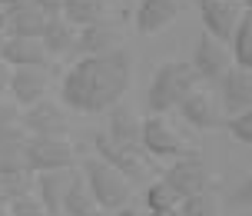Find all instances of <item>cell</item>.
Listing matches in <instances>:
<instances>
[{"label":"cell","instance_id":"obj_1","mask_svg":"<svg viewBox=\"0 0 252 216\" xmlns=\"http://www.w3.org/2000/svg\"><path fill=\"white\" fill-rule=\"evenodd\" d=\"M133 83V60L126 50L87 53L80 57L60 83V100L76 113H103L113 103L123 100V93Z\"/></svg>","mask_w":252,"mask_h":216},{"label":"cell","instance_id":"obj_2","mask_svg":"<svg viewBox=\"0 0 252 216\" xmlns=\"http://www.w3.org/2000/svg\"><path fill=\"white\" fill-rule=\"evenodd\" d=\"M196 83H199V76H196L192 64H186V60H166V64H159L153 80H150V90H146L150 113H169V110H176V103Z\"/></svg>","mask_w":252,"mask_h":216},{"label":"cell","instance_id":"obj_3","mask_svg":"<svg viewBox=\"0 0 252 216\" xmlns=\"http://www.w3.org/2000/svg\"><path fill=\"white\" fill-rule=\"evenodd\" d=\"M80 173H83V180H87V186H90V193H93L96 206L106 210V213H113V210H120V206H126L129 200H133V183H129L116 166H110L106 160H100V156H90Z\"/></svg>","mask_w":252,"mask_h":216},{"label":"cell","instance_id":"obj_4","mask_svg":"<svg viewBox=\"0 0 252 216\" xmlns=\"http://www.w3.org/2000/svg\"><path fill=\"white\" fill-rule=\"evenodd\" d=\"M93 143H96V156L106 160L110 166H116L129 183H133V180H146V177H150V163H146L150 153L143 150V146L120 143V140H113L106 130H100V133L93 137Z\"/></svg>","mask_w":252,"mask_h":216},{"label":"cell","instance_id":"obj_5","mask_svg":"<svg viewBox=\"0 0 252 216\" xmlns=\"http://www.w3.org/2000/svg\"><path fill=\"white\" fill-rule=\"evenodd\" d=\"M24 160L30 173H43V170H66L73 166L76 150L66 137H30L24 143Z\"/></svg>","mask_w":252,"mask_h":216},{"label":"cell","instance_id":"obj_6","mask_svg":"<svg viewBox=\"0 0 252 216\" xmlns=\"http://www.w3.org/2000/svg\"><path fill=\"white\" fill-rule=\"evenodd\" d=\"M176 110L183 113V120L189 127H196V130H216L226 123V110L219 103V93H213L209 87H199V83L176 103Z\"/></svg>","mask_w":252,"mask_h":216},{"label":"cell","instance_id":"obj_7","mask_svg":"<svg viewBox=\"0 0 252 216\" xmlns=\"http://www.w3.org/2000/svg\"><path fill=\"white\" fill-rule=\"evenodd\" d=\"M20 127L30 133V137H66V113H63L60 103H53L50 97L30 103V107H20Z\"/></svg>","mask_w":252,"mask_h":216},{"label":"cell","instance_id":"obj_8","mask_svg":"<svg viewBox=\"0 0 252 216\" xmlns=\"http://www.w3.org/2000/svg\"><path fill=\"white\" fill-rule=\"evenodd\" d=\"M229 67H232L229 43H222V40H216L213 34L202 30L199 40H196V50H192V70H196V76L206 80V83H219Z\"/></svg>","mask_w":252,"mask_h":216},{"label":"cell","instance_id":"obj_9","mask_svg":"<svg viewBox=\"0 0 252 216\" xmlns=\"http://www.w3.org/2000/svg\"><path fill=\"white\" fill-rule=\"evenodd\" d=\"M242 0H199V17H202V30L213 34L216 40L229 43L236 34V24L242 17Z\"/></svg>","mask_w":252,"mask_h":216},{"label":"cell","instance_id":"obj_10","mask_svg":"<svg viewBox=\"0 0 252 216\" xmlns=\"http://www.w3.org/2000/svg\"><path fill=\"white\" fill-rule=\"evenodd\" d=\"M139 146L156 160H166V156L183 153V137L166 123L163 113H150L143 120V130H139Z\"/></svg>","mask_w":252,"mask_h":216},{"label":"cell","instance_id":"obj_11","mask_svg":"<svg viewBox=\"0 0 252 216\" xmlns=\"http://www.w3.org/2000/svg\"><path fill=\"white\" fill-rule=\"evenodd\" d=\"M50 90V76H47V67H13L10 70V87L7 93L13 97L17 107H30L47 97Z\"/></svg>","mask_w":252,"mask_h":216},{"label":"cell","instance_id":"obj_12","mask_svg":"<svg viewBox=\"0 0 252 216\" xmlns=\"http://www.w3.org/2000/svg\"><path fill=\"white\" fill-rule=\"evenodd\" d=\"M163 180L179 193V200H183V196H192V193L206 190V183H209V170H206V163H202L196 153H189V156H179L176 163L166 170Z\"/></svg>","mask_w":252,"mask_h":216},{"label":"cell","instance_id":"obj_13","mask_svg":"<svg viewBox=\"0 0 252 216\" xmlns=\"http://www.w3.org/2000/svg\"><path fill=\"white\" fill-rule=\"evenodd\" d=\"M219 103L229 116L239 113V110H249L252 107V70L246 67H229L222 80H219Z\"/></svg>","mask_w":252,"mask_h":216},{"label":"cell","instance_id":"obj_14","mask_svg":"<svg viewBox=\"0 0 252 216\" xmlns=\"http://www.w3.org/2000/svg\"><path fill=\"white\" fill-rule=\"evenodd\" d=\"M70 170H43V173H33V193L43 203L47 216H63V193H66V183H70Z\"/></svg>","mask_w":252,"mask_h":216},{"label":"cell","instance_id":"obj_15","mask_svg":"<svg viewBox=\"0 0 252 216\" xmlns=\"http://www.w3.org/2000/svg\"><path fill=\"white\" fill-rule=\"evenodd\" d=\"M0 60L10 67H47L50 53L40 37H7L0 43Z\"/></svg>","mask_w":252,"mask_h":216},{"label":"cell","instance_id":"obj_16","mask_svg":"<svg viewBox=\"0 0 252 216\" xmlns=\"http://www.w3.org/2000/svg\"><path fill=\"white\" fill-rule=\"evenodd\" d=\"M120 30H116L113 24H106V20H100V24H87V27H76V43L73 50L80 53V57H87V53H106V50H116L120 47Z\"/></svg>","mask_w":252,"mask_h":216},{"label":"cell","instance_id":"obj_17","mask_svg":"<svg viewBox=\"0 0 252 216\" xmlns=\"http://www.w3.org/2000/svg\"><path fill=\"white\" fill-rule=\"evenodd\" d=\"M179 17V0H139L136 30L139 34H159Z\"/></svg>","mask_w":252,"mask_h":216},{"label":"cell","instance_id":"obj_18","mask_svg":"<svg viewBox=\"0 0 252 216\" xmlns=\"http://www.w3.org/2000/svg\"><path fill=\"white\" fill-rule=\"evenodd\" d=\"M43 27H47V13L40 7H33L30 0L7 10V34L10 37H40Z\"/></svg>","mask_w":252,"mask_h":216},{"label":"cell","instance_id":"obj_19","mask_svg":"<svg viewBox=\"0 0 252 216\" xmlns=\"http://www.w3.org/2000/svg\"><path fill=\"white\" fill-rule=\"evenodd\" d=\"M24 143H27V130L20 127V123L0 130V173H17V170H27Z\"/></svg>","mask_w":252,"mask_h":216},{"label":"cell","instance_id":"obj_20","mask_svg":"<svg viewBox=\"0 0 252 216\" xmlns=\"http://www.w3.org/2000/svg\"><path fill=\"white\" fill-rule=\"evenodd\" d=\"M40 43L47 47L50 57H63V53H73V43H76V27L70 20H63L60 13L57 17H47V27L40 34Z\"/></svg>","mask_w":252,"mask_h":216},{"label":"cell","instance_id":"obj_21","mask_svg":"<svg viewBox=\"0 0 252 216\" xmlns=\"http://www.w3.org/2000/svg\"><path fill=\"white\" fill-rule=\"evenodd\" d=\"M139 130H143V120H139L126 103H113L110 107V120H106V133L120 143H133L139 146Z\"/></svg>","mask_w":252,"mask_h":216},{"label":"cell","instance_id":"obj_22","mask_svg":"<svg viewBox=\"0 0 252 216\" xmlns=\"http://www.w3.org/2000/svg\"><path fill=\"white\" fill-rule=\"evenodd\" d=\"M93 210H96V200H93L83 173L70 170V183H66V193H63V216H87Z\"/></svg>","mask_w":252,"mask_h":216},{"label":"cell","instance_id":"obj_23","mask_svg":"<svg viewBox=\"0 0 252 216\" xmlns=\"http://www.w3.org/2000/svg\"><path fill=\"white\" fill-rule=\"evenodd\" d=\"M60 17L70 20L73 27L100 24V20H106V0H63Z\"/></svg>","mask_w":252,"mask_h":216},{"label":"cell","instance_id":"obj_24","mask_svg":"<svg viewBox=\"0 0 252 216\" xmlns=\"http://www.w3.org/2000/svg\"><path fill=\"white\" fill-rule=\"evenodd\" d=\"M229 53H232L236 67L252 70V10L249 7L242 10L239 24H236V34H232V40H229Z\"/></svg>","mask_w":252,"mask_h":216},{"label":"cell","instance_id":"obj_25","mask_svg":"<svg viewBox=\"0 0 252 216\" xmlns=\"http://www.w3.org/2000/svg\"><path fill=\"white\" fill-rule=\"evenodd\" d=\"M33 190V173L17 170V173H0V203H10L13 196Z\"/></svg>","mask_w":252,"mask_h":216},{"label":"cell","instance_id":"obj_26","mask_svg":"<svg viewBox=\"0 0 252 216\" xmlns=\"http://www.w3.org/2000/svg\"><path fill=\"white\" fill-rule=\"evenodd\" d=\"M179 206V193L166 180H153L146 186V210H173Z\"/></svg>","mask_w":252,"mask_h":216},{"label":"cell","instance_id":"obj_27","mask_svg":"<svg viewBox=\"0 0 252 216\" xmlns=\"http://www.w3.org/2000/svg\"><path fill=\"white\" fill-rule=\"evenodd\" d=\"M176 216H216V203H213V196H206V193H192V196L179 200Z\"/></svg>","mask_w":252,"mask_h":216},{"label":"cell","instance_id":"obj_28","mask_svg":"<svg viewBox=\"0 0 252 216\" xmlns=\"http://www.w3.org/2000/svg\"><path fill=\"white\" fill-rule=\"evenodd\" d=\"M7 210H10V216H47V210H43V203L37 200L33 190L13 196L10 203H7Z\"/></svg>","mask_w":252,"mask_h":216},{"label":"cell","instance_id":"obj_29","mask_svg":"<svg viewBox=\"0 0 252 216\" xmlns=\"http://www.w3.org/2000/svg\"><path fill=\"white\" fill-rule=\"evenodd\" d=\"M226 127H229V133H232L239 143H249V146H252V107H249V110L232 113L226 120Z\"/></svg>","mask_w":252,"mask_h":216},{"label":"cell","instance_id":"obj_30","mask_svg":"<svg viewBox=\"0 0 252 216\" xmlns=\"http://www.w3.org/2000/svg\"><path fill=\"white\" fill-rule=\"evenodd\" d=\"M13 123H20V107L13 100H3V97H0V130L13 127Z\"/></svg>","mask_w":252,"mask_h":216},{"label":"cell","instance_id":"obj_31","mask_svg":"<svg viewBox=\"0 0 252 216\" xmlns=\"http://www.w3.org/2000/svg\"><path fill=\"white\" fill-rule=\"evenodd\" d=\"M232 200H236V203H242V206H252V173L239 183V190L232 193Z\"/></svg>","mask_w":252,"mask_h":216},{"label":"cell","instance_id":"obj_32","mask_svg":"<svg viewBox=\"0 0 252 216\" xmlns=\"http://www.w3.org/2000/svg\"><path fill=\"white\" fill-rule=\"evenodd\" d=\"M30 3H33V7H40L47 17H57V13H60V7H63V0H30Z\"/></svg>","mask_w":252,"mask_h":216},{"label":"cell","instance_id":"obj_33","mask_svg":"<svg viewBox=\"0 0 252 216\" xmlns=\"http://www.w3.org/2000/svg\"><path fill=\"white\" fill-rule=\"evenodd\" d=\"M10 70H13L10 64H3V60H0V97L7 93V87H10Z\"/></svg>","mask_w":252,"mask_h":216},{"label":"cell","instance_id":"obj_34","mask_svg":"<svg viewBox=\"0 0 252 216\" xmlns=\"http://www.w3.org/2000/svg\"><path fill=\"white\" fill-rule=\"evenodd\" d=\"M113 216H146V213H139V210H133V206L126 203V206H120V210H113Z\"/></svg>","mask_w":252,"mask_h":216},{"label":"cell","instance_id":"obj_35","mask_svg":"<svg viewBox=\"0 0 252 216\" xmlns=\"http://www.w3.org/2000/svg\"><path fill=\"white\" fill-rule=\"evenodd\" d=\"M146 216H176V206L173 210H146Z\"/></svg>","mask_w":252,"mask_h":216},{"label":"cell","instance_id":"obj_36","mask_svg":"<svg viewBox=\"0 0 252 216\" xmlns=\"http://www.w3.org/2000/svg\"><path fill=\"white\" fill-rule=\"evenodd\" d=\"M7 30V7H0V34Z\"/></svg>","mask_w":252,"mask_h":216},{"label":"cell","instance_id":"obj_37","mask_svg":"<svg viewBox=\"0 0 252 216\" xmlns=\"http://www.w3.org/2000/svg\"><path fill=\"white\" fill-rule=\"evenodd\" d=\"M17 3H24V0H0V7H7V10H10V7H17Z\"/></svg>","mask_w":252,"mask_h":216},{"label":"cell","instance_id":"obj_38","mask_svg":"<svg viewBox=\"0 0 252 216\" xmlns=\"http://www.w3.org/2000/svg\"><path fill=\"white\" fill-rule=\"evenodd\" d=\"M87 216H110V213H106V210H100V206H96V210H93V213H87Z\"/></svg>","mask_w":252,"mask_h":216},{"label":"cell","instance_id":"obj_39","mask_svg":"<svg viewBox=\"0 0 252 216\" xmlns=\"http://www.w3.org/2000/svg\"><path fill=\"white\" fill-rule=\"evenodd\" d=\"M0 216H10V210H7V203H0Z\"/></svg>","mask_w":252,"mask_h":216},{"label":"cell","instance_id":"obj_40","mask_svg":"<svg viewBox=\"0 0 252 216\" xmlns=\"http://www.w3.org/2000/svg\"><path fill=\"white\" fill-rule=\"evenodd\" d=\"M242 7H249V10H252V0H242Z\"/></svg>","mask_w":252,"mask_h":216}]
</instances>
